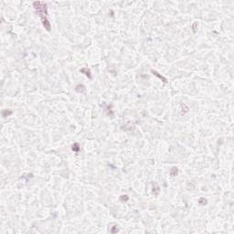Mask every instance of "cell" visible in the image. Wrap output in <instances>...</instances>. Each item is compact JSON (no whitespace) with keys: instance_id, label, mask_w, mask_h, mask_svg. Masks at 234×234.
Instances as JSON below:
<instances>
[{"instance_id":"obj_1","label":"cell","mask_w":234,"mask_h":234,"mask_svg":"<svg viewBox=\"0 0 234 234\" xmlns=\"http://www.w3.org/2000/svg\"><path fill=\"white\" fill-rule=\"evenodd\" d=\"M41 5V2H35L34 3V6H35V9L37 10V14L39 15V16L41 17V21H42V24L43 26L46 27L47 30H49L50 29V25L48 23V18L46 17L47 16V7H46V4H42V6H40Z\"/></svg>"},{"instance_id":"obj_2","label":"cell","mask_w":234,"mask_h":234,"mask_svg":"<svg viewBox=\"0 0 234 234\" xmlns=\"http://www.w3.org/2000/svg\"><path fill=\"white\" fill-rule=\"evenodd\" d=\"M72 150L73 151H79L80 150V147H79V144H74L73 145H72Z\"/></svg>"}]
</instances>
